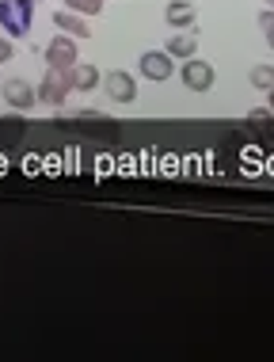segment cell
Here are the masks:
<instances>
[{"label":"cell","mask_w":274,"mask_h":362,"mask_svg":"<svg viewBox=\"0 0 274 362\" xmlns=\"http://www.w3.org/2000/svg\"><path fill=\"white\" fill-rule=\"evenodd\" d=\"M0 95H4V103L12 107V111H31V107L38 103V92L27 81H19V76L0 84Z\"/></svg>","instance_id":"4"},{"label":"cell","mask_w":274,"mask_h":362,"mask_svg":"<svg viewBox=\"0 0 274 362\" xmlns=\"http://www.w3.org/2000/svg\"><path fill=\"white\" fill-rule=\"evenodd\" d=\"M267 8H274V0H267Z\"/></svg>","instance_id":"19"},{"label":"cell","mask_w":274,"mask_h":362,"mask_svg":"<svg viewBox=\"0 0 274 362\" xmlns=\"http://www.w3.org/2000/svg\"><path fill=\"white\" fill-rule=\"evenodd\" d=\"M12 54H16L12 38H8V35H0V62H12Z\"/></svg>","instance_id":"17"},{"label":"cell","mask_w":274,"mask_h":362,"mask_svg":"<svg viewBox=\"0 0 274 362\" xmlns=\"http://www.w3.org/2000/svg\"><path fill=\"white\" fill-rule=\"evenodd\" d=\"M270 119H274V111H263V107L248 111V122H251V126H270Z\"/></svg>","instance_id":"15"},{"label":"cell","mask_w":274,"mask_h":362,"mask_svg":"<svg viewBox=\"0 0 274 362\" xmlns=\"http://www.w3.org/2000/svg\"><path fill=\"white\" fill-rule=\"evenodd\" d=\"M172 69H175V65H172V54L168 50H145L141 62H137V73H141L145 81H156V84L168 81Z\"/></svg>","instance_id":"3"},{"label":"cell","mask_w":274,"mask_h":362,"mask_svg":"<svg viewBox=\"0 0 274 362\" xmlns=\"http://www.w3.org/2000/svg\"><path fill=\"white\" fill-rule=\"evenodd\" d=\"M76 62H81V57H76V38H73V35H57V38H50V46H46V65H57V69H73Z\"/></svg>","instance_id":"6"},{"label":"cell","mask_w":274,"mask_h":362,"mask_svg":"<svg viewBox=\"0 0 274 362\" xmlns=\"http://www.w3.org/2000/svg\"><path fill=\"white\" fill-rule=\"evenodd\" d=\"M103 84V73L88 62H76L73 65V92H95Z\"/></svg>","instance_id":"10"},{"label":"cell","mask_w":274,"mask_h":362,"mask_svg":"<svg viewBox=\"0 0 274 362\" xmlns=\"http://www.w3.org/2000/svg\"><path fill=\"white\" fill-rule=\"evenodd\" d=\"M103 84H107V95H111L114 103H133V100H137V81H133V76L126 73V69L107 73Z\"/></svg>","instance_id":"7"},{"label":"cell","mask_w":274,"mask_h":362,"mask_svg":"<svg viewBox=\"0 0 274 362\" xmlns=\"http://www.w3.org/2000/svg\"><path fill=\"white\" fill-rule=\"evenodd\" d=\"M164 19H168V27H175V31H187V27H194V4L191 0H172L164 8Z\"/></svg>","instance_id":"9"},{"label":"cell","mask_w":274,"mask_h":362,"mask_svg":"<svg viewBox=\"0 0 274 362\" xmlns=\"http://www.w3.org/2000/svg\"><path fill=\"white\" fill-rule=\"evenodd\" d=\"M248 81L256 84V88H274V65H267V62L251 65V69H248Z\"/></svg>","instance_id":"12"},{"label":"cell","mask_w":274,"mask_h":362,"mask_svg":"<svg viewBox=\"0 0 274 362\" xmlns=\"http://www.w3.org/2000/svg\"><path fill=\"white\" fill-rule=\"evenodd\" d=\"M35 23V0H0V27L4 35H27Z\"/></svg>","instance_id":"1"},{"label":"cell","mask_w":274,"mask_h":362,"mask_svg":"<svg viewBox=\"0 0 274 362\" xmlns=\"http://www.w3.org/2000/svg\"><path fill=\"white\" fill-rule=\"evenodd\" d=\"M259 31H267V46L274 50V8H267V12H259Z\"/></svg>","instance_id":"14"},{"label":"cell","mask_w":274,"mask_h":362,"mask_svg":"<svg viewBox=\"0 0 274 362\" xmlns=\"http://www.w3.org/2000/svg\"><path fill=\"white\" fill-rule=\"evenodd\" d=\"M179 76H183V84H187L191 92H210L213 88V65L202 62V57H187Z\"/></svg>","instance_id":"5"},{"label":"cell","mask_w":274,"mask_h":362,"mask_svg":"<svg viewBox=\"0 0 274 362\" xmlns=\"http://www.w3.org/2000/svg\"><path fill=\"white\" fill-rule=\"evenodd\" d=\"M267 92H270V111H274V88H267Z\"/></svg>","instance_id":"18"},{"label":"cell","mask_w":274,"mask_h":362,"mask_svg":"<svg viewBox=\"0 0 274 362\" xmlns=\"http://www.w3.org/2000/svg\"><path fill=\"white\" fill-rule=\"evenodd\" d=\"M54 27H57V31H65V35H76V38H88V35H92V27H88V16L73 12V8L57 12V16H54Z\"/></svg>","instance_id":"8"},{"label":"cell","mask_w":274,"mask_h":362,"mask_svg":"<svg viewBox=\"0 0 274 362\" xmlns=\"http://www.w3.org/2000/svg\"><path fill=\"white\" fill-rule=\"evenodd\" d=\"M164 50L172 57H183V62H187V57H194V50H198V35H191V27L183 35H168V46H164Z\"/></svg>","instance_id":"11"},{"label":"cell","mask_w":274,"mask_h":362,"mask_svg":"<svg viewBox=\"0 0 274 362\" xmlns=\"http://www.w3.org/2000/svg\"><path fill=\"white\" fill-rule=\"evenodd\" d=\"M68 92H73V69H57V65H50L46 76H42V84H38V100L50 103V107H61Z\"/></svg>","instance_id":"2"},{"label":"cell","mask_w":274,"mask_h":362,"mask_svg":"<svg viewBox=\"0 0 274 362\" xmlns=\"http://www.w3.org/2000/svg\"><path fill=\"white\" fill-rule=\"evenodd\" d=\"M0 126H4V138H23V122L19 119H4Z\"/></svg>","instance_id":"16"},{"label":"cell","mask_w":274,"mask_h":362,"mask_svg":"<svg viewBox=\"0 0 274 362\" xmlns=\"http://www.w3.org/2000/svg\"><path fill=\"white\" fill-rule=\"evenodd\" d=\"M73 12H81V16H95V12H103V4L107 0H65Z\"/></svg>","instance_id":"13"}]
</instances>
